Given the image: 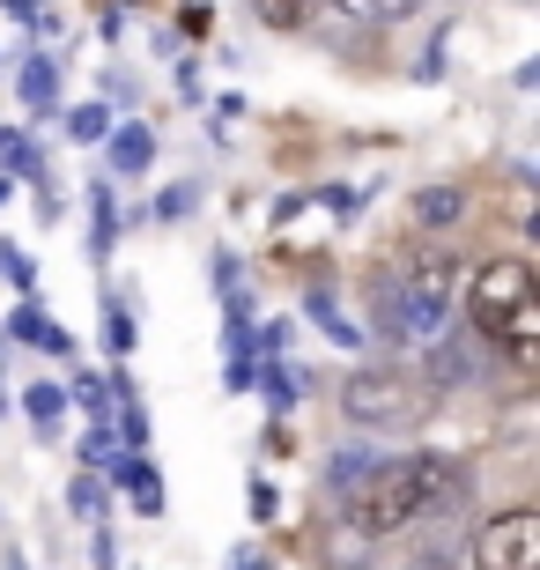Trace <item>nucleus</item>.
I'll list each match as a JSON object with an SVG mask.
<instances>
[{"mask_svg":"<svg viewBox=\"0 0 540 570\" xmlns=\"http://www.w3.org/2000/svg\"><path fill=\"white\" fill-rule=\"evenodd\" d=\"M459 482H467V466L444 460V452H415V460H377L371 482L355 489V533L377 541V533H400L430 519L436 504H452Z\"/></svg>","mask_w":540,"mask_h":570,"instance_id":"1","label":"nucleus"},{"mask_svg":"<svg viewBox=\"0 0 540 570\" xmlns=\"http://www.w3.org/2000/svg\"><path fill=\"white\" fill-rule=\"evenodd\" d=\"M467 312H474L481 341H497L511 363H533L540 341V282L526 259H489L474 282H467Z\"/></svg>","mask_w":540,"mask_h":570,"instance_id":"2","label":"nucleus"},{"mask_svg":"<svg viewBox=\"0 0 540 570\" xmlns=\"http://www.w3.org/2000/svg\"><path fill=\"white\" fill-rule=\"evenodd\" d=\"M430 407H436V385H422L415 371L371 363V371L341 379V415L355 430H415V423H430Z\"/></svg>","mask_w":540,"mask_h":570,"instance_id":"3","label":"nucleus"},{"mask_svg":"<svg viewBox=\"0 0 540 570\" xmlns=\"http://www.w3.org/2000/svg\"><path fill=\"white\" fill-rule=\"evenodd\" d=\"M452 296H459V259L452 253H422L415 267L385 289V334H393V341H430V334H444Z\"/></svg>","mask_w":540,"mask_h":570,"instance_id":"4","label":"nucleus"},{"mask_svg":"<svg viewBox=\"0 0 540 570\" xmlns=\"http://www.w3.org/2000/svg\"><path fill=\"white\" fill-rule=\"evenodd\" d=\"M474 563L481 570H540V511H497L474 533Z\"/></svg>","mask_w":540,"mask_h":570,"instance_id":"5","label":"nucleus"},{"mask_svg":"<svg viewBox=\"0 0 540 570\" xmlns=\"http://www.w3.org/2000/svg\"><path fill=\"white\" fill-rule=\"evenodd\" d=\"M105 474H111V489H126V504L141 511V519L164 511V482H156V460H148V452H119Z\"/></svg>","mask_w":540,"mask_h":570,"instance_id":"6","label":"nucleus"},{"mask_svg":"<svg viewBox=\"0 0 540 570\" xmlns=\"http://www.w3.org/2000/svg\"><path fill=\"white\" fill-rule=\"evenodd\" d=\"M105 164H111V178H148V164H156V134H148L141 119L111 127L105 134Z\"/></svg>","mask_w":540,"mask_h":570,"instance_id":"7","label":"nucleus"},{"mask_svg":"<svg viewBox=\"0 0 540 570\" xmlns=\"http://www.w3.org/2000/svg\"><path fill=\"white\" fill-rule=\"evenodd\" d=\"M16 89H22V105H30V111H45V119H52V97H60V60H52V52H30V60L16 67Z\"/></svg>","mask_w":540,"mask_h":570,"instance_id":"8","label":"nucleus"},{"mask_svg":"<svg viewBox=\"0 0 540 570\" xmlns=\"http://www.w3.org/2000/svg\"><path fill=\"white\" fill-rule=\"evenodd\" d=\"M111 245H119V200H111V178H97L89 186V253L111 259Z\"/></svg>","mask_w":540,"mask_h":570,"instance_id":"9","label":"nucleus"},{"mask_svg":"<svg viewBox=\"0 0 540 570\" xmlns=\"http://www.w3.org/2000/svg\"><path fill=\"white\" fill-rule=\"evenodd\" d=\"M304 318H312V326L333 341V348H363V326H355V318H341V304H333L326 289H312V296H304Z\"/></svg>","mask_w":540,"mask_h":570,"instance_id":"10","label":"nucleus"},{"mask_svg":"<svg viewBox=\"0 0 540 570\" xmlns=\"http://www.w3.org/2000/svg\"><path fill=\"white\" fill-rule=\"evenodd\" d=\"M459 215H467V193H459V186H430V193H415V223H422V230H452Z\"/></svg>","mask_w":540,"mask_h":570,"instance_id":"11","label":"nucleus"},{"mask_svg":"<svg viewBox=\"0 0 540 570\" xmlns=\"http://www.w3.org/2000/svg\"><path fill=\"white\" fill-rule=\"evenodd\" d=\"M252 379H259V341H252V326H245V334H229V348H223V385L229 393H252Z\"/></svg>","mask_w":540,"mask_h":570,"instance_id":"12","label":"nucleus"},{"mask_svg":"<svg viewBox=\"0 0 540 570\" xmlns=\"http://www.w3.org/2000/svg\"><path fill=\"white\" fill-rule=\"evenodd\" d=\"M22 415H30L38 430H60V415H67V385H60V379H38L30 393H22Z\"/></svg>","mask_w":540,"mask_h":570,"instance_id":"13","label":"nucleus"},{"mask_svg":"<svg viewBox=\"0 0 540 570\" xmlns=\"http://www.w3.org/2000/svg\"><path fill=\"white\" fill-rule=\"evenodd\" d=\"M318 8L326 0H252V16L267 22V30H304V22H318Z\"/></svg>","mask_w":540,"mask_h":570,"instance_id":"14","label":"nucleus"},{"mask_svg":"<svg viewBox=\"0 0 540 570\" xmlns=\"http://www.w3.org/2000/svg\"><path fill=\"white\" fill-rule=\"evenodd\" d=\"M252 385L267 393V407H274V415H289V407H296V393H304V379H296L289 363H259V379H252Z\"/></svg>","mask_w":540,"mask_h":570,"instance_id":"15","label":"nucleus"},{"mask_svg":"<svg viewBox=\"0 0 540 570\" xmlns=\"http://www.w3.org/2000/svg\"><path fill=\"white\" fill-rule=\"evenodd\" d=\"M0 170H8V186H16V178H45V164H38V148L22 141L16 127H0Z\"/></svg>","mask_w":540,"mask_h":570,"instance_id":"16","label":"nucleus"},{"mask_svg":"<svg viewBox=\"0 0 540 570\" xmlns=\"http://www.w3.org/2000/svg\"><path fill=\"white\" fill-rule=\"evenodd\" d=\"M371 466H377V452H333V460H326V482L341 489V497H355V489L371 482Z\"/></svg>","mask_w":540,"mask_h":570,"instance_id":"17","label":"nucleus"},{"mask_svg":"<svg viewBox=\"0 0 540 570\" xmlns=\"http://www.w3.org/2000/svg\"><path fill=\"white\" fill-rule=\"evenodd\" d=\"M134 341H141V326H134V312L119 304V289L105 296V348L111 356H134Z\"/></svg>","mask_w":540,"mask_h":570,"instance_id":"18","label":"nucleus"},{"mask_svg":"<svg viewBox=\"0 0 540 570\" xmlns=\"http://www.w3.org/2000/svg\"><path fill=\"white\" fill-rule=\"evenodd\" d=\"M363 563H371V541L355 527H333L326 533V570H363Z\"/></svg>","mask_w":540,"mask_h":570,"instance_id":"19","label":"nucleus"},{"mask_svg":"<svg viewBox=\"0 0 540 570\" xmlns=\"http://www.w3.org/2000/svg\"><path fill=\"white\" fill-rule=\"evenodd\" d=\"M67 401L89 407L97 423H111V385H105V379H89V371H67Z\"/></svg>","mask_w":540,"mask_h":570,"instance_id":"20","label":"nucleus"},{"mask_svg":"<svg viewBox=\"0 0 540 570\" xmlns=\"http://www.w3.org/2000/svg\"><path fill=\"white\" fill-rule=\"evenodd\" d=\"M45 334H52V318L38 312V296H22L16 312H8V341H30V348H45Z\"/></svg>","mask_w":540,"mask_h":570,"instance_id":"21","label":"nucleus"},{"mask_svg":"<svg viewBox=\"0 0 540 570\" xmlns=\"http://www.w3.org/2000/svg\"><path fill=\"white\" fill-rule=\"evenodd\" d=\"M111 134V105H75L67 111V141H105Z\"/></svg>","mask_w":540,"mask_h":570,"instance_id":"22","label":"nucleus"},{"mask_svg":"<svg viewBox=\"0 0 540 570\" xmlns=\"http://www.w3.org/2000/svg\"><path fill=\"white\" fill-rule=\"evenodd\" d=\"M67 511L89 519V527H105V489L89 482V474H75V482H67Z\"/></svg>","mask_w":540,"mask_h":570,"instance_id":"23","label":"nucleus"},{"mask_svg":"<svg viewBox=\"0 0 540 570\" xmlns=\"http://www.w3.org/2000/svg\"><path fill=\"white\" fill-rule=\"evenodd\" d=\"M348 16H363V22H400V16H415V0H341Z\"/></svg>","mask_w":540,"mask_h":570,"instance_id":"24","label":"nucleus"},{"mask_svg":"<svg viewBox=\"0 0 540 570\" xmlns=\"http://www.w3.org/2000/svg\"><path fill=\"white\" fill-rule=\"evenodd\" d=\"M0 275L16 282L22 296H38V267H30V253H16V245H0Z\"/></svg>","mask_w":540,"mask_h":570,"instance_id":"25","label":"nucleus"},{"mask_svg":"<svg viewBox=\"0 0 540 570\" xmlns=\"http://www.w3.org/2000/svg\"><path fill=\"white\" fill-rule=\"evenodd\" d=\"M252 341H259V356H274V363H282V356H289V341H296V326H289V318H267V326H259Z\"/></svg>","mask_w":540,"mask_h":570,"instance_id":"26","label":"nucleus"},{"mask_svg":"<svg viewBox=\"0 0 540 570\" xmlns=\"http://www.w3.org/2000/svg\"><path fill=\"white\" fill-rule=\"evenodd\" d=\"M82 460H97V466H111V460H119V438H111V423H97V430L82 438Z\"/></svg>","mask_w":540,"mask_h":570,"instance_id":"27","label":"nucleus"},{"mask_svg":"<svg viewBox=\"0 0 540 570\" xmlns=\"http://www.w3.org/2000/svg\"><path fill=\"white\" fill-rule=\"evenodd\" d=\"M193 200H200V186H193V178H186V186H164V200H156V215H164V223H178V215H186Z\"/></svg>","mask_w":540,"mask_h":570,"instance_id":"28","label":"nucleus"},{"mask_svg":"<svg viewBox=\"0 0 540 570\" xmlns=\"http://www.w3.org/2000/svg\"><path fill=\"white\" fill-rule=\"evenodd\" d=\"M89 549H97V563H105V570H119V541H111V527L89 533Z\"/></svg>","mask_w":540,"mask_h":570,"instance_id":"29","label":"nucleus"},{"mask_svg":"<svg viewBox=\"0 0 540 570\" xmlns=\"http://www.w3.org/2000/svg\"><path fill=\"white\" fill-rule=\"evenodd\" d=\"M436 75H444V45H430V52L415 60V82H436Z\"/></svg>","mask_w":540,"mask_h":570,"instance_id":"30","label":"nucleus"},{"mask_svg":"<svg viewBox=\"0 0 540 570\" xmlns=\"http://www.w3.org/2000/svg\"><path fill=\"white\" fill-rule=\"evenodd\" d=\"M0 8H8L16 22H38V16H45V0H0Z\"/></svg>","mask_w":540,"mask_h":570,"instance_id":"31","label":"nucleus"},{"mask_svg":"<svg viewBox=\"0 0 540 570\" xmlns=\"http://www.w3.org/2000/svg\"><path fill=\"white\" fill-rule=\"evenodd\" d=\"M223 570H267V556H252V549H229Z\"/></svg>","mask_w":540,"mask_h":570,"instance_id":"32","label":"nucleus"},{"mask_svg":"<svg viewBox=\"0 0 540 570\" xmlns=\"http://www.w3.org/2000/svg\"><path fill=\"white\" fill-rule=\"evenodd\" d=\"M0 570H30V556H22L16 541H8V549H0Z\"/></svg>","mask_w":540,"mask_h":570,"instance_id":"33","label":"nucleus"},{"mask_svg":"<svg viewBox=\"0 0 540 570\" xmlns=\"http://www.w3.org/2000/svg\"><path fill=\"white\" fill-rule=\"evenodd\" d=\"M400 570H459V563H444V556H415V563H400Z\"/></svg>","mask_w":540,"mask_h":570,"instance_id":"34","label":"nucleus"},{"mask_svg":"<svg viewBox=\"0 0 540 570\" xmlns=\"http://www.w3.org/2000/svg\"><path fill=\"white\" fill-rule=\"evenodd\" d=\"M8 193H16V186H8V178H0V208H8Z\"/></svg>","mask_w":540,"mask_h":570,"instance_id":"35","label":"nucleus"},{"mask_svg":"<svg viewBox=\"0 0 540 570\" xmlns=\"http://www.w3.org/2000/svg\"><path fill=\"white\" fill-rule=\"evenodd\" d=\"M0 415H8V393H0Z\"/></svg>","mask_w":540,"mask_h":570,"instance_id":"36","label":"nucleus"}]
</instances>
